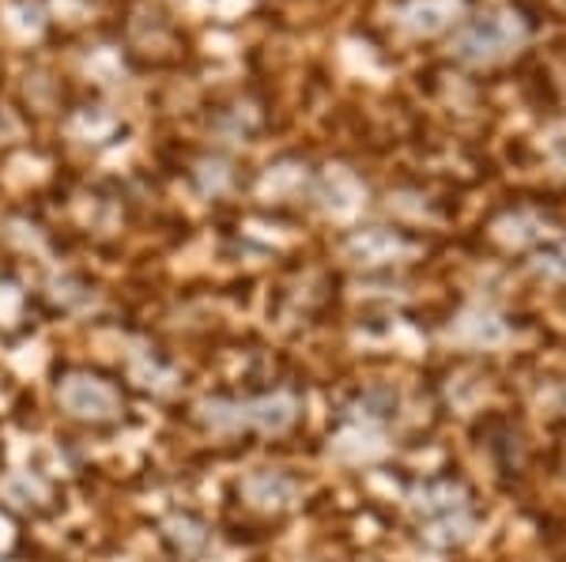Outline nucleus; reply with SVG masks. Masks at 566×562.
<instances>
[{
	"mask_svg": "<svg viewBox=\"0 0 566 562\" xmlns=\"http://www.w3.org/2000/svg\"><path fill=\"white\" fill-rule=\"evenodd\" d=\"M488 449L495 457L502 476H522L528 465V438L522 434V427L510 420H491L488 423Z\"/></svg>",
	"mask_w": 566,
	"mask_h": 562,
	"instance_id": "nucleus-5",
	"label": "nucleus"
},
{
	"mask_svg": "<svg viewBox=\"0 0 566 562\" xmlns=\"http://www.w3.org/2000/svg\"><path fill=\"white\" fill-rule=\"evenodd\" d=\"M57 404L69 415L87 423H109L122 415V389L114 382H106L103 374H91V370H72L57 382Z\"/></svg>",
	"mask_w": 566,
	"mask_h": 562,
	"instance_id": "nucleus-3",
	"label": "nucleus"
},
{
	"mask_svg": "<svg viewBox=\"0 0 566 562\" xmlns=\"http://www.w3.org/2000/svg\"><path fill=\"white\" fill-rule=\"evenodd\" d=\"M133 378L140 382L148 393H170L175 389V370L170 367H163L155 356H144V359H136L133 362Z\"/></svg>",
	"mask_w": 566,
	"mask_h": 562,
	"instance_id": "nucleus-7",
	"label": "nucleus"
},
{
	"mask_svg": "<svg viewBox=\"0 0 566 562\" xmlns=\"http://www.w3.org/2000/svg\"><path fill=\"white\" fill-rule=\"evenodd\" d=\"M559 407H563V415H566V385H563V393H559Z\"/></svg>",
	"mask_w": 566,
	"mask_h": 562,
	"instance_id": "nucleus-8",
	"label": "nucleus"
},
{
	"mask_svg": "<svg viewBox=\"0 0 566 562\" xmlns=\"http://www.w3.org/2000/svg\"><path fill=\"white\" fill-rule=\"evenodd\" d=\"M408 506L419 521V537L431 548H458L476 532V495L461 476L419 479L408 495Z\"/></svg>",
	"mask_w": 566,
	"mask_h": 562,
	"instance_id": "nucleus-1",
	"label": "nucleus"
},
{
	"mask_svg": "<svg viewBox=\"0 0 566 562\" xmlns=\"http://www.w3.org/2000/svg\"><path fill=\"white\" fill-rule=\"evenodd\" d=\"M303 415V401L291 389H272L258 396H212L200 404V423L219 434H287Z\"/></svg>",
	"mask_w": 566,
	"mask_h": 562,
	"instance_id": "nucleus-2",
	"label": "nucleus"
},
{
	"mask_svg": "<svg viewBox=\"0 0 566 562\" xmlns=\"http://www.w3.org/2000/svg\"><path fill=\"white\" fill-rule=\"evenodd\" d=\"M239 495L250 510L258 513H283L298 495V479L280 473V468H261V473H250L239 484Z\"/></svg>",
	"mask_w": 566,
	"mask_h": 562,
	"instance_id": "nucleus-4",
	"label": "nucleus"
},
{
	"mask_svg": "<svg viewBox=\"0 0 566 562\" xmlns=\"http://www.w3.org/2000/svg\"><path fill=\"white\" fill-rule=\"evenodd\" d=\"M163 537H167L170 551H175L181 562H193L205 555V548H208V524L193 518V513H175V518L163 524Z\"/></svg>",
	"mask_w": 566,
	"mask_h": 562,
	"instance_id": "nucleus-6",
	"label": "nucleus"
}]
</instances>
